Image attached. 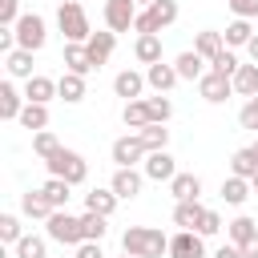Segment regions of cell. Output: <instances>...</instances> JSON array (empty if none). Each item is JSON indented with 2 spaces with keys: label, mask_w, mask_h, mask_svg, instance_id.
<instances>
[{
  "label": "cell",
  "mask_w": 258,
  "mask_h": 258,
  "mask_svg": "<svg viewBox=\"0 0 258 258\" xmlns=\"http://www.w3.org/2000/svg\"><path fill=\"white\" fill-rule=\"evenodd\" d=\"M121 246L133 258H161V254H169V238L157 226H129L121 234Z\"/></svg>",
  "instance_id": "1"
},
{
  "label": "cell",
  "mask_w": 258,
  "mask_h": 258,
  "mask_svg": "<svg viewBox=\"0 0 258 258\" xmlns=\"http://www.w3.org/2000/svg\"><path fill=\"white\" fill-rule=\"evenodd\" d=\"M56 24H60L64 44H85V40L93 36V28H89V16H85L81 0H64V4L56 8Z\"/></svg>",
  "instance_id": "2"
},
{
  "label": "cell",
  "mask_w": 258,
  "mask_h": 258,
  "mask_svg": "<svg viewBox=\"0 0 258 258\" xmlns=\"http://www.w3.org/2000/svg\"><path fill=\"white\" fill-rule=\"evenodd\" d=\"M44 165H48V177H60V181H69V185H81V181L89 177V161H85L77 149H64V145H60Z\"/></svg>",
  "instance_id": "3"
},
{
  "label": "cell",
  "mask_w": 258,
  "mask_h": 258,
  "mask_svg": "<svg viewBox=\"0 0 258 258\" xmlns=\"http://www.w3.org/2000/svg\"><path fill=\"white\" fill-rule=\"evenodd\" d=\"M173 20H177V0H153L145 12H137L133 28H137V36H157V32L169 28Z\"/></svg>",
  "instance_id": "4"
},
{
  "label": "cell",
  "mask_w": 258,
  "mask_h": 258,
  "mask_svg": "<svg viewBox=\"0 0 258 258\" xmlns=\"http://www.w3.org/2000/svg\"><path fill=\"white\" fill-rule=\"evenodd\" d=\"M16 44L20 48H28V52H40L44 48V40H48V28H44V16H36V12H24L20 20H16Z\"/></svg>",
  "instance_id": "5"
},
{
  "label": "cell",
  "mask_w": 258,
  "mask_h": 258,
  "mask_svg": "<svg viewBox=\"0 0 258 258\" xmlns=\"http://www.w3.org/2000/svg\"><path fill=\"white\" fill-rule=\"evenodd\" d=\"M48 238L60 242V246H81L85 242V230H81V218H73L69 210H56L48 218Z\"/></svg>",
  "instance_id": "6"
},
{
  "label": "cell",
  "mask_w": 258,
  "mask_h": 258,
  "mask_svg": "<svg viewBox=\"0 0 258 258\" xmlns=\"http://www.w3.org/2000/svg\"><path fill=\"white\" fill-rule=\"evenodd\" d=\"M149 157V149L141 145V137L137 133H129V137H117L113 141V161H117V169H133L137 161H145Z\"/></svg>",
  "instance_id": "7"
},
{
  "label": "cell",
  "mask_w": 258,
  "mask_h": 258,
  "mask_svg": "<svg viewBox=\"0 0 258 258\" xmlns=\"http://www.w3.org/2000/svg\"><path fill=\"white\" fill-rule=\"evenodd\" d=\"M137 20V0H105V24L109 32H129Z\"/></svg>",
  "instance_id": "8"
},
{
  "label": "cell",
  "mask_w": 258,
  "mask_h": 258,
  "mask_svg": "<svg viewBox=\"0 0 258 258\" xmlns=\"http://www.w3.org/2000/svg\"><path fill=\"white\" fill-rule=\"evenodd\" d=\"M169 258H206V242L198 230H177L169 238Z\"/></svg>",
  "instance_id": "9"
},
{
  "label": "cell",
  "mask_w": 258,
  "mask_h": 258,
  "mask_svg": "<svg viewBox=\"0 0 258 258\" xmlns=\"http://www.w3.org/2000/svg\"><path fill=\"white\" fill-rule=\"evenodd\" d=\"M198 93L210 101V105H222V101H230V93H234V81L230 77H222V73H206L202 81H198Z\"/></svg>",
  "instance_id": "10"
},
{
  "label": "cell",
  "mask_w": 258,
  "mask_h": 258,
  "mask_svg": "<svg viewBox=\"0 0 258 258\" xmlns=\"http://www.w3.org/2000/svg\"><path fill=\"white\" fill-rule=\"evenodd\" d=\"M149 181H173L177 177V161L169 157V149H153L149 157H145V169H141Z\"/></svg>",
  "instance_id": "11"
},
{
  "label": "cell",
  "mask_w": 258,
  "mask_h": 258,
  "mask_svg": "<svg viewBox=\"0 0 258 258\" xmlns=\"http://www.w3.org/2000/svg\"><path fill=\"white\" fill-rule=\"evenodd\" d=\"M145 85H149V81H145L141 73H133V69H125V73H117V77H113V93H117V97H125V105H129V101H141Z\"/></svg>",
  "instance_id": "12"
},
{
  "label": "cell",
  "mask_w": 258,
  "mask_h": 258,
  "mask_svg": "<svg viewBox=\"0 0 258 258\" xmlns=\"http://www.w3.org/2000/svg\"><path fill=\"white\" fill-rule=\"evenodd\" d=\"M141 185H145V173H137V169H117V173H113V181H109V189H113L121 202L137 198V194H141Z\"/></svg>",
  "instance_id": "13"
},
{
  "label": "cell",
  "mask_w": 258,
  "mask_h": 258,
  "mask_svg": "<svg viewBox=\"0 0 258 258\" xmlns=\"http://www.w3.org/2000/svg\"><path fill=\"white\" fill-rule=\"evenodd\" d=\"M85 48H89L93 69H101V64L113 56V48H117V32H93V36L85 40Z\"/></svg>",
  "instance_id": "14"
},
{
  "label": "cell",
  "mask_w": 258,
  "mask_h": 258,
  "mask_svg": "<svg viewBox=\"0 0 258 258\" xmlns=\"http://www.w3.org/2000/svg\"><path fill=\"white\" fill-rule=\"evenodd\" d=\"M24 105H28V101L16 93V85H12V81H0V121H20Z\"/></svg>",
  "instance_id": "15"
},
{
  "label": "cell",
  "mask_w": 258,
  "mask_h": 258,
  "mask_svg": "<svg viewBox=\"0 0 258 258\" xmlns=\"http://www.w3.org/2000/svg\"><path fill=\"white\" fill-rule=\"evenodd\" d=\"M145 81H149V89H157V93H169L181 77H177V69L173 64H165V60H157V64H149L145 69Z\"/></svg>",
  "instance_id": "16"
},
{
  "label": "cell",
  "mask_w": 258,
  "mask_h": 258,
  "mask_svg": "<svg viewBox=\"0 0 258 258\" xmlns=\"http://www.w3.org/2000/svg\"><path fill=\"white\" fill-rule=\"evenodd\" d=\"M56 97V81L52 77H32V81H24V101H32V105H48Z\"/></svg>",
  "instance_id": "17"
},
{
  "label": "cell",
  "mask_w": 258,
  "mask_h": 258,
  "mask_svg": "<svg viewBox=\"0 0 258 258\" xmlns=\"http://www.w3.org/2000/svg\"><path fill=\"white\" fill-rule=\"evenodd\" d=\"M222 48H226V36H222V32H214V28H202V32L194 36V52H198L202 60H214Z\"/></svg>",
  "instance_id": "18"
},
{
  "label": "cell",
  "mask_w": 258,
  "mask_h": 258,
  "mask_svg": "<svg viewBox=\"0 0 258 258\" xmlns=\"http://www.w3.org/2000/svg\"><path fill=\"white\" fill-rule=\"evenodd\" d=\"M173 69H177V77L181 81H202L206 77V60L194 52V48H185V52H177V60H173Z\"/></svg>",
  "instance_id": "19"
},
{
  "label": "cell",
  "mask_w": 258,
  "mask_h": 258,
  "mask_svg": "<svg viewBox=\"0 0 258 258\" xmlns=\"http://www.w3.org/2000/svg\"><path fill=\"white\" fill-rule=\"evenodd\" d=\"M64 73H77V77H89L93 73V60H89V48L85 44H64Z\"/></svg>",
  "instance_id": "20"
},
{
  "label": "cell",
  "mask_w": 258,
  "mask_h": 258,
  "mask_svg": "<svg viewBox=\"0 0 258 258\" xmlns=\"http://www.w3.org/2000/svg\"><path fill=\"white\" fill-rule=\"evenodd\" d=\"M169 194H173L177 202H198V194H202V177H198V173H177V177L169 181Z\"/></svg>",
  "instance_id": "21"
},
{
  "label": "cell",
  "mask_w": 258,
  "mask_h": 258,
  "mask_svg": "<svg viewBox=\"0 0 258 258\" xmlns=\"http://www.w3.org/2000/svg\"><path fill=\"white\" fill-rule=\"evenodd\" d=\"M4 69H8V77H20V81H32V77H36V73H32V52H28V48L8 52V56H4Z\"/></svg>",
  "instance_id": "22"
},
{
  "label": "cell",
  "mask_w": 258,
  "mask_h": 258,
  "mask_svg": "<svg viewBox=\"0 0 258 258\" xmlns=\"http://www.w3.org/2000/svg\"><path fill=\"white\" fill-rule=\"evenodd\" d=\"M56 97H60L64 105H77V101H85V77H77V73H64V77L56 81Z\"/></svg>",
  "instance_id": "23"
},
{
  "label": "cell",
  "mask_w": 258,
  "mask_h": 258,
  "mask_svg": "<svg viewBox=\"0 0 258 258\" xmlns=\"http://www.w3.org/2000/svg\"><path fill=\"white\" fill-rule=\"evenodd\" d=\"M121 121L133 129V133H141L145 125H153V117H149V105H145V97L141 101H129L125 109H121Z\"/></svg>",
  "instance_id": "24"
},
{
  "label": "cell",
  "mask_w": 258,
  "mask_h": 258,
  "mask_svg": "<svg viewBox=\"0 0 258 258\" xmlns=\"http://www.w3.org/2000/svg\"><path fill=\"white\" fill-rule=\"evenodd\" d=\"M20 210H24V218H44V222H48V218L56 214V210L48 206V198H44L40 189H28V194L20 198Z\"/></svg>",
  "instance_id": "25"
},
{
  "label": "cell",
  "mask_w": 258,
  "mask_h": 258,
  "mask_svg": "<svg viewBox=\"0 0 258 258\" xmlns=\"http://www.w3.org/2000/svg\"><path fill=\"white\" fill-rule=\"evenodd\" d=\"M234 93H238V97H246V101H250V97H258V64H254V60H250V64H242V69L234 73Z\"/></svg>",
  "instance_id": "26"
},
{
  "label": "cell",
  "mask_w": 258,
  "mask_h": 258,
  "mask_svg": "<svg viewBox=\"0 0 258 258\" xmlns=\"http://www.w3.org/2000/svg\"><path fill=\"white\" fill-rule=\"evenodd\" d=\"M222 36H226V48H246V44L254 40V28H250V20H238V16H234Z\"/></svg>",
  "instance_id": "27"
},
{
  "label": "cell",
  "mask_w": 258,
  "mask_h": 258,
  "mask_svg": "<svg viewBox=\"0 0 258 258\" xmlns=\"http://www.w3.org/2000/svg\"><path fill=\"white\" fill-rule=\"evenodd\" d=\"M117 194L113 189H93V194H85V210H93V214H101V218H109L113 210H117Z\"/></svg>",
  "instance_id": "28"
},
{
  "label": "cell",
  "mask_w": 258,
  "mask_h": 258,
  "mask_svg": "<svg viewBox=\"0 0 258 258\" xmlns=\"http://www.w3.org/2000/svg\"><path fill=\"white\" fill-rule=\"evenodd\" d=\"M206 214V206L202 202H177L173 206V226H181V230H198V218Z\"/></svg>",
  "instance_id": "29"
},
{
  "label": "cell",
  "mask_w": 258,
  "mask_h": 258,
  "mask_svg": "<svg viewBox=\"0 0 258 258\" xmlns=\"http://www.w3.org/2000/svg\"><path fill=\"white\" fill-rule=\"evenodd\" d=\"M226 234H230V242H234V246H246V242L258 234V222H254V218H246V214H238L234 222H226Z\"/></svg>",
  "instance_id": "30"
},
{
  "label": "cell",
  "mask_w": 258,
  "mask_h": 258,
  "mask_svg": "<svg viewBox=\"0 0 258 258\" xmlns=\"http://www.w3.org/2000/svg\"><path fill=\"white\" fill-rule=\"evenodd\" d=\"M254 173H258V157L250 153V145H246V149H234V157H230V177H246V181H250Z\"/></svg>",
  "instance_id": "31"
},
{
  "label": "cell",
  "mask_w": 258,
  "mask_h": 258,
  "mask_svg": "<svg viewBox=\"0 0 258 258\" xmlns=\"http://www.w3.org/2000/svg\"><path fill=\"white\" fill-rule=\"evenodd\" d=\"M133 56H137L145 69H149V64H157V60H161V36H137Z\"/></svg>",
  "instance_id": "32"
},
{
  "label": "cell",
  "mask_w": 258,
  "mask_h": 258,
  "mask_svg": "<svg viewBox=\"0 0 258 258\" xmlns=\"http://www.w3.org/2000/svg\"><path fill=\"white\" fill-rule=\"evenodd\" d=\"M69 189H73V185H69V181H60V177H48V181L40 185V194L48 198V206H52V210H69Z\"/></svg>",
  "instance_id": "33"
},
{
  "label": "cell",
  "mask_w": 258,
  "mask_h": 258,
  "mask_svg": "<svg viewBox=\"0 0 258 258\" xmlns=\"http://www.w3.org/2000/svg\"><path fill=\"white\" fill-rule=\"evenodd\" d=\"M20 125L24 129H32V133H40V129H48V105H24V113H20Z\"/></svg>",
  "instance_id": "34"
},
{
  "label": "cell",
  "mask_w": 258,
  "mask_h": 258,
  "mask_svg": "<svg viewBox=\"0 0 258 258\" xmlns=\"http://www.w3.org/2000/svg\"><path fill=\"white\" fill-rule=\"evenodd\" d=\"M250 194H254V189H250V181H246V177H226V181H222V198H226L230 206H242Z\"/></svg>",
  "instance_id": "35"
},
{
  "label": "cell",
  "mask_w": 258,
  "mask_h": 258,
  "mask_svg": "<svg viewBox=\"0 0 258 258\" xmlns=\"http://www.w3.org/2000/svg\"><path fill=\"white\" fill-rule=\"evenodd\" d=\"M12 250H16V258H48V246H44L40 234H24Z\"/></svg>",
  "instance_id": "36"
},
{
  "label": "cell",
  "mask_w": 258,
  "mask_h": 258,
  "mask_svg": "<svg viewBox=\"0 0 258 258\" xmlns=\"http://www.w3.org/2000/svg\"><path fill=\"white\" fill-rule=\"evenodd\" d=\"M145 105H149V117H153V125H165V121L173 117V101H169L165 93H157V97H145Z\"/></svg>",
  "instance_id": "37"
},
{
  "label": "cell",
  "mask_w": 258,
  "mask_h": 258,
  "mask_svg": "<svg viewBox=\"0 0 258 258\" xmlns=\"http://www.w3.org/2000/svg\"><path fill=\"white\" fill-rule=\"evenodd\" d=\"M137 137H141V145H145L149 153H153V149H165V145H169V129H165V125H145V129H141Z\"/></svg>",
  "instance_id": "38"
},
{
  "label": "cell",
  "mask_w": 258,
  "mask_h": 258,
  "mask_svg": "<svg viewBox=\"0 0 258 258\" xmlns=\"http://www.w3.org/2000/svg\"><path fill=\"white\" fill-rule=\"evenodd\" d=\"M210 69H214V73H222V77H230V81H234V73H238V69H242V60H238V56H234V48H222V52H218V56H214V60H210Z\"/></svg>",
  "instance_id": "39"
},
{
  "label": "cell",
  "mask_w": 258,
  "mask_h": 258,
  "mask_svg": "<svg viewBox=\"0 0 258 258\" xmlns=\"http://www.w3.org/2000/svg\"><path fill=\"white\" fill-rule=\"evenodd\" d=\"M56 149H60V141H56V133H48V129H40V133H32V153H36V157H44V161H48V157H52Z\"/></svg>",
  "instance_id": "40"
},
{
  "label": "cell",
  "mask_w": 258,
  "mask_h": 258,
  "mask_svg": "<svg viewBox=\"0 0 258 258\" xmlns=\"http://www.w3.org/2000/svg\"><path fill=\"white\" fill-rule=\"evenodd\" d=\"M81 230H85V242H101L105 238V218L93 214V210H85L81 214Z\"/></svg>",
  "instance_id": "41"
},
{
  "label": "cell",
  "mask_w": 258,
  "mask_h": 258,
  "mask_svg": "<svg viewBox=\"0 0 258 258\" xmlns=\"http://www.w3.org/2000/svg\"><path fill=\"white\" fill-rule=\"evenodd\" d=\"M24 234H20V218L16 214H0V242H8V246H16Z\"/></svg>",
  "instance_id": "42"
},
{
  "label": "cell",
  "mask_w": 258,
  "mask_h": 258,
  "mask_svg": "<svg viewBox=\"0 0 258 258\" xmlns=\"http://www.w3.org/2000/svg\"><path fill=\"white\" fill-rule=\"evenodd\" d=\"M238 125H242V129H254V133H258V97H250V101H246V105L238 109Z\"/></svg>",
  "instance_id": "43"
},
{
  "label": "cell",
  "mask_w": 258,
  "mask_h": 258,
  "mask_svg": "<svg viewBox=\"0 0 258 258\" xmlns=\"http://www.w3.org/2000/svg\"><path fill=\"white\" fill-rule=\"evenodd\" d=\"M20 20V0H0V28H16Z\"/></svg>",
  "instance_id": "44"
},
{
  "label": "cell",
  "mask_w": 258,
  "mask_h": 258,
  "mask_svg": "<svg viewBox=\"0 0 258 258\" xmlns=\"http://www.w3.org/2000/svg\"><path fill=\"white\" fill-rule=\"evenodd\" d=\"M222 230V218H218V210H206L202 218H198V234L202 238H210V234H218Z\"/></svg>",
  "instance_id": "45"
},
{
  "label": "cell",
  "mask_w": 258,
  "mask_h": 258,
  "mask_svg": "<svg viewBox=\"0 0 258 258\" xmlns=\"http://www.w3.org/2000/svg\"><path fill=\"white\" fill-rule=\"evenodd\" d=\"M230 8H234L238 20H254L258 16V0H230Z\"/></svg>",
  "instance_id": "46"
},
{
  "label": "cell",
  "mask_w": 258,
  "mask_h": 258,
  "mask_svg": "<svg viewBox=\"0 0 258 258\" xmlns=\"http://www.w3.org/2000/svg\"><path fill=\"white\" fill-rule=\"evenodd\" d=\"M73 258H105V254H101V242H81Z\"/></svg>",
  "instance_id": "47"
},
{
  "label": "cell",
  "mask_w": 258,
  "mask_h": 258,
  "mask_svg": "<svg viewBox=\"0 0 258 258\" xmlns=\"http://www.w3.org/2000/svg\"><path fill=\"white\" fill-rule=\"evenodd\" d=\"M214 258H242V250L230 242V246H218V250H214Z\"/></svg>",
  "instance_id": "48"
},
{
  "label": "cell",
  "mask_w": 258,
  "mask_h": 258,
  "mask_svg": "<svg viewBox=\"0 0 258 258\" xmlns=\"http://www.w3.org/2000/svg\"><path fill=\"white\" fill-rule=\"evenodd\" d=\"M238 250H242V258H258V234H254L246 246H238Z\"/></svg>",
  "instance_id": "49"
},
{
  "label": "cell",
  "mask_w": 258,
  "mask_h": 258,
  "mask_svg": "<svg viewBox=\"0 0 258 258\" xmlns=\"http://www.w3.org/2000/svg\"><path fill=\"white\" fill-rule=\"evenodd\" d=\"M246 52H250V60H254V64H258V32H254V40H250V44H246Z\"/></svg>",
  "instance_id": "50"
},
{
  "label": "cell",
  "mask_w": 258,
  "mask_h": 258,
  "mask_svg": "<svg viewBox=\"0 0 258 258\" xmlns=\"http://www.w3.org/2000/svg\"><path fill=\"white\" fill-rule=\"evenodd\" d=\"M250 189H254V194H258V173H254V177H250Z\"/></svg>",
  "instance_id": "51"
},
{
  "label": "cell",
  "mask_w": 258,
  "mask_h": 258,
  "mask_svg": "<svg viewBox=\"0 0 258 258\" xmlns=\"http://www.w3.org/2000/svg\"><path fill=\"white\" fill-rule=\"evenodd\" d=\"M250 153H254V157H258V141H254V145H250Z\"/></svg>",
  "instance_id": "52"
},
{
  "label": "cell",
  "mask_w": 258,
  "mask_h": 258,
  "mask_svg": "<svg viewBox=\"0 0 258 258\" xmlns=\"http://www.w3.org/2000/svg\"><path fill=\"white\" fill-rule=\"evenodd\" d=\"M137 4H145V8H149V4H153V0H137Z\"/></svg>",
  "instance_id": "53"
},
{
  "label": "cell",
  "mask_w": 258,
  "mask_h": 258,
  "mask_svg": "<svg viewBox=\"0 0 258 258\" xmlns=\"http://www.w3.org/2000/svg\"><path fill=\"white\" fill-rule=\"evenodd\" d=\"M125 258H133V254H125Z\"/></svg>",
  "instance_id": "54"
}]
</instances>
